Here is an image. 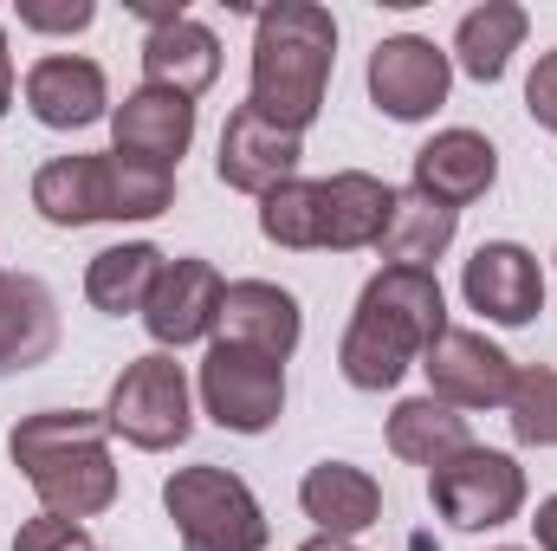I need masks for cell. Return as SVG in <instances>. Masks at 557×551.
Listing matches in <instances>:
<instances>
[{"mask_svg": "<svg viewBox=\"0 0 557 551\" xmlns=\"http://www.w3.org/2000/svg\"><path fill=\"white\" fill-rule=\"evenodd\" d=\"M447 331V298L441 279L421 267H383L363 285L344 344H337V370L350 390H396L403 370L416 364L421 351Z\"/></svg>", "mask_w": 557, "mask_h": 551, "instance_id": "1", "label": "cell"}, {"mask_svg": "<svg viewBox=\"0 0 557 551\" xmlns=\"http://www.w3.org/2000/svg\"><path fill=\"white\" fill-rule=\"evenodd\" d=\"M111 421L91 409H39L20 415L7 434L13 467L33 480L39 506L59 519H98L117 500V461H111Z\"/></svg>", "mask_w": 557, "mask_h": 551, "instance_id": "2", "label": "cell"}, {"mask_svg": "<svg viewBox=\"0 0 557 551\" xmlns=\"http://www.w3.org/2000/svg\"><path fill=\"white\" fill-rule=\"evenodd\" d=\"M337 65V20L311 0H278L253 26V91L247 105L278 131L305 137L324 111V85Z\"/></svg>", "mask_w": 557, "mask_h": 551, "instance_id": "3", "label": "cell"}, {"mask_svg": "<svg viewBox=\"0 0 557 551\" xmlns=\"http://www.w3.org/2000/svg\"><path fill=\"white\" fill-rule=\"evenodd\" d=\"M175 201V169L131 162L117 149L104 156H52L33 175V208L52 228H91V221H156Z\"/></svg>", "mask_w": 557, "mask_h": 551, "instance_id": "4", "label": "cell"}, {"mask_svg": "<svg viewBox=\"0 0 557 551\" xmlns=\"http://www.w3.org/2000/svg\"><path fill=\"white\" fill-rule=\"evenodd\" d=\"M162 506L182 532V551H267L273 526L253 500V487L227 467H175L162 480Z\"/></svg>", "mask_w": 557, "mask_h": 551, "instance_id": "5", "label": "cell"}, {"mask_svg": "<svg viewBox=\"0 0 557 551\" xmlns=\"http://www.w3.org/2000/svg\"><path fill=\"white\" fill-rule=\"evenodd\" d=\"M104 421L111 434H124L143 454H162V448H182L188 428H195V409H188V377L169 351H149V357H131L124 377L111 383V403H104Z\"/></svg>", "mask_w": 557, "mask_h": 551, "instance_id": "6", "label": "cell"}, {"mask_svg": "<svg viewBox=\"0 0 557 551\" xmlns=\"http://www.w3.org/2000/svg\"><path fill=\"white\" fill-rule=\"evenodd\" d=\"M428 500L454 532H493L506 519H519L525 506V467L499 448H460L454 461L428 467Z\"/></svg>", "mask_w": 557, "mask_h": 551, "instance_id": "7", "label": "cell"}, {"mask_svg": "<svg viewBox=\"0 0 557 551\" xmlns=\"http://www.w3.org/2000/svg\"><path fill=\"white\" fill-rule=\"evenodd\" d=\"M201 403L227 434H267L285 415V364L214 338L201 357Z\"/></svg>", "mask_w": 557, "mask_h": 551, "instance_id": "8", "label": "cell"}, {"mask_svg": "<svg viewBox=\"0 0 557 551\" xmlns=\"http://www.w3.org/2000/svg\"><path fill=\"white\" fill-rule=\"evenodd\" d=\"M421 370H428V396L447 409H506L512 377H519V364L499 344H486L480 331H454V325L421 351Z\"/></svg>", "mask_w": 557, "mask_h": 551, "instance_id": "9", "label": "cell"}, {"mask_svg": "<svg viewBox=\"0 0 557 551\" xmlns=\"http://www.w3.org/2000/svg\"><path fill=\"white\" fill-rule=\"evenodd\" d=\"M447 85H454V59L421 33H396V39H383L370 52V98L396 124L434 118L447 105Z\"/></svg>", "mask_w": 557, "mask_h": 551, "instance_id": "10", "label": "cell"}, {"mask_svg": "<svg viewBox=\"0 0 557 551\" xmlns=\"http://www.w3.org/2000/svg\"><path fill=\"white\" fill-rule=\"evenodd\" d=\"M221 292H227V279L214 273V260H195V254L169 260L162 279H156V292H149V305H143L149 338H156L162 351L201 344V338L221 325Z\"/></svg>", "mask_w": 557, "mask_h": 551, "instance_id": "11", "label": "cell"}, {"mask_svg": "<svg viewBox=\"0 0 557 551\" xmlns=\"http://www.w3.org/2000/svg\"><path fill=\"white\" fill-rule=\"evenodd\" d=\"M298 156H305V137L278 131L273 118H260L253 105H240L221 131V156H214V175L240 195H273L278 182L298 175Z\"/></svg>", "mask_w": 557, "mask_h": 551, "instance_id": "12", "label": "cell"}, {"mask_svg": "<svg viewBox=\"0 0 557 551\" xmlns=\"http://www.w3.org/2000/svg\"><path fill=\"white\" fill-rule=\"evenodd\" d=\"M26 111L46 124V131H85L98 118H111V85H104V65L78 59V52H46L26 65Z\"/></svg>", "mask_w": 557, "mask_h": 551, "instance_id": "13", "label": "cell"}, {"mask_svg": "<svg viewBox=\"0 0 557 551\" xmlns=\"http://www.w3.org/2000/svg\"><path fill=\"white\" fill-rule=\"evenodd\" d=\"M460 292L473 311H486L493 325H532L545 311V273L539 260L519 247V241H486L467 273H460Z\"/></svg>", "mask_w": 557, "mask_h": 551, "instance_id": "14", "label": "cell"}, {"mask_svg": "<svg viewBox=\"0 0 557 551\" xmlns=\"http://www.w3.org/2000/svg\"><path fill=\"white\" fill-rule=\"evenodd\" d=\"M214 331L227 344H247V351L285 364L298 351V338H305V311H298V298L285 285H273V279H234L221 292V325Z\"/></svg>", "mask_w": 557, "mask_h": 551, "instance_id": "15", "label": "cell"}, {"mask_svg": "<svg viewBox=\"0 0 557 551\" xmlns=\"http://www.w3.org/2000/svg\"><path fill=\"white\" fill-rule=\"evenodd\" d=\"M111 143H117V156H131V162L175 169V162L188 156V143H195V105L175 98V91L143 85V91H131V98L111 111Z\"/></svg>", "mask_w": 557, "mask_h": 551, "instance_id": "16", "label": "cell"}, {"mask_svg": "<svg viewBox=\"0 0 557 551\" xmlns=\"http://www.w3.org/2000/svg\"><path fill=\"white\" fill-rule=\"evenodd\" d=\"M499 182V149L480 131H441L416 149V195L441 201V208H467Z\"/></svg>", "mask_w": 557, "mask_h": 551, "instance_id": "17", "label": "cell"}, {"mask_svg": "<svg viewBox=\"0 0 557 551\" xmlns=\"http://www.w3.org/2000/svg\"><path fill=\"white\" fill-rule=\"evenodd\" d=\"M221 78V39L201 26V20H162V26H149V39H143V85H156V91H175V98H201L208 85Z\"/></svg>", "mask_w": 557, "mask_h": 551, "instance_id": "18", "label": "cell"}, {"mask_svg": "<svg viewBox=\"0 0 557 551\" xmlns=\"http://www.w3.org/2000/svg\"><path fill=\"white\" fill-rule=\"evenodd\" d=\"M298 506L324 539H357L383 519V487H376V474H363L350 461H318L298 480Z\"/></svg>", "mask_w": 557, "mask_h": 551, "instance_id": "19", "label": "cell"}, {"mask_svg": "<svg viewBox=\"0 0 557 551\" xmlns=\"http://www.w3.org/2000/svg\"><path fill=\"white\" fill-rule=\"evenodd\" d=\"M59 351V305L46 279L0 273V377H20Z\"/></svg>", "mask_w": 557, "mask_h": 551, "instance_id": "20", "label": "cell"}, {"mask_svg": "<svg viewBox=\"0 0 557 551\" xmlns=\"http://www.w3.org/2000/svg\"><path fill=\"white\" fill-rule=\"evenodd\" d=\"M389 208H396V188L370 169H337L324 182V247L331 254H357V247H376L383 228H389Z\"/></svg>", "mask_w": 557, "mask_h": 551, "instance_id": "21", "label": "cell"}, {"mask_svg": "<svg viewBox=\"0 0 557 551\" xmlns=\"http://www.w3.org/2000/svg\"><path fill=\"white\" fill-rule=\"evenodd\" d=\"M162 267H169V254L149 247V241L104 247V254H91V267H85V298H91L98 311H111V318H124V311H137L143 318V305H149V292H156Z\"/></svg>", "mask_w": 557, "mask_h": 551, "instance_id": "22", "label": "cell"}, {"mask_svg": "<svg viewBox=\"0 0 557 551\" xmlns=\"http://www.w3.org/2000/svg\"><path fill=\"white\" fill-rule=\"evenodd\" d=\"M525 26H532V20H525V7H512V0H486V7H473V13H460V26H454V65H460L467 78H480V85L506 78V65H512Z\"/></svg>", "mask_w": 557, "mask_h": 551, "instance_id": "23", "label": "cell"}, {"mask_svg": "<svg viewBox=\"0 0 557 551\" xmlns=\"http://www.w3.org/2000/svg\"><path fill=\"white\" fill-rule=\"evenodd\" d=\"M460 448H473L460 409H447V403H434V396H409V403L389 409V454H396V461L441 467V461H454Z\"/></svg>", "mask_w": 557, "mask_h": 551, "instance_id": "24", "label": "cell"}, {"mask_svg": "<svg viewBox=\"0 0 557 551\" xmlns=\"http://www.w3.org/2000/svg\"><path fill=\"white\" fill-rule=\"evenodd\" d=\"M454 228H460V215L454 208H441V201H428V195H396V208H389V228H383V260L389 267H421V273H434V260L454 247Z\"/></svg>", "mask_w": 557, "mask_h": 551, "instance_id": "25", "label": "cell"}, {"mask_svg": "<svg viewBox=\"0 0 557 551\" xmlns=\"http://www.w3.org/2000/svg\"><path fill=\"white\" fill-rule=\"evenodd\" d=\"M260 234L273 247H292V254H311L324 247V182H278L273 195H260Z\"/></svg>", "mask_w": 557, "mask_h": 551, "instance_id": "26", "label": "cell"}, {"mask_svg": "<svg viewBox=\"0 0 557 551\" xmlns=\"http://www.w3.org/2000/svg\"><path fill=\"white\" fill-rule=\"evenodd\" d=\"M506 409H512V434L525 448H557V370H545V364L519 370Z\"/></svg>", "mask_w": 557, "mask_h": 551, "instance_id": "27", "label": "cell"}, {"mask_svg": "<svg viewBox=\"0 0 557 551\" xmlns=\"http://www.w3.org/2000/svg\"><path fill=\"white\" fill-rule=\"evenodd\" d=\"M13 551H91V539H85V526H78V519L39 513V519H26V526H20Z\"/></svg>", "mask_w": 557, "mask_h": 551, "instance_id": "28", "label": "cell"}, {"mask_svg": "<svg viewBox=\"0 0 557 551\" xmlns=\"http://www.w3.org/2000/svg\"><path fill=\"white\" fill-rule=\"evenodd\" d=\"M91 20H98L91 0H59V7H46V0H20V26H33V33H85Z\"/></svg>", "mask_w": 557, "mask_h": 551, "instance_id": "29", "label": "cell"}, {"mask_svg": "<svg viewBox=\"0 0 557 551\" xmlns=\"http://www.w3.org/2000/svg\"><path fill=\"white\" fill-rule=\"evenodd\" d=\"M525 111H532L545 131H557V52H545V59L532 65V78H525Z\"/></svg>", "mask_w": 557, "mask_h": 551, "instance_id": "30", "label": "cell"}, {"mask_svg": "<svg viewBox=\"0 0 557 551\" xmlns=\"http://www.w3.org/2000/svg\"><path fill=\"white\" fill-rule=\"evenodd\" d=\"M532 526H539V551H557V493L539 500V519H532Z\"/></svg>", "mask_w": 557, "mask_h": 551, "instance_id": "31", "label": "cell"}, {"mask_svg": "<svg viewBox=\"0 0 557 551\" xmlns=\"http://www.w3.org/2000/svg\"><path fill=\"white\" fill-rule=\"evenodd\" d=\"M13 91H20V78H13V52H7V33H0V111H13Z\"/></svg>", "mask_w": 557, "mask_h": 551, "instance_id": "32", "label": "cell"}, {"mask_svg": "<svg viewBox=\"0 0 557 551\" xmlns=\"http://www.w3.org/2000/svg\"><path fill=\"white\" fill-rule=\"evenodd\" d=\"M298 551H357V546H350V539H324V532H318V539H305Z\"/></svg>", "mask_w": 557, "mask_h": 551, "instance_id": "33", "label": "cell"}, {"mask_svg": "<svg viewBox=\"0 0 557 551\" xmlns=\"http://www.w3.org/2000/svg\"><path fill=\"white\" fill-rule=\"evenodd\" d=\"M499 551H519V546H499Z\"/></svg>", "mask_w": 557, "mask_h": 551, "instance_id": "34", "label": "cell"}, {"mask_svg": "<svg viewBox=\"0 0 557 551\" xmlns=\"http://www.w3.org/2000/svg\"><path fill=\"white\" fill-rule=\"evenodd\" d=\"M91 551H98V546H91Z\"/></svg>", "mask_w": 557, "mask_h": 551, "instance_id": "35", "label": "cell"}]
</instances>
